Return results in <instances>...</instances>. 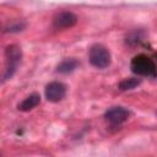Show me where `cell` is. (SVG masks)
<instances>
[{
	"mask_svg": "<svg viewBox=\"0 0 157 157\" xmlns=\"http://www.w3.org/2000/svg\"><path fill=\"white\" fill-rule=\"evenodd\" d=\"M131 71L137 76L157 77V66L155 61L145 54H139L132 58L130 63Z\"/></svg>",
	"mask_w": 157,
	"mask_h": 157,
	"instance_id": "cell-1",
	"label": "cell"
},
{
	"mask_svg": "<svg viewBox=\"0 0 157 157\" xmlns=\"http://www.w3.org/2000/svg\"><path fill=\"white\" fill-rule=\"evenodd\" d=\"M5 58H6V66H5V71L2 75V82H5L6 80H10L15 75L22 60V52L20 47L15 44L7 45L5 49Z\"/></svg>",
	"mask_w": 157,
	"mask_h": 157,
	"instance_id": "cell-2",
	"label": "cell"
},
{
	"mask_svg": "<svg viewBox=\"0 0 157 157\" xmlns=\"http://www.w3.org/2000/svg\"><path fill=\"white\" fill-rule=\"evenodd\" d=\"M88 59L91 65L97 69H105L110 64V53L109 50L101 44H94L88 52Z\"/></svg>",
	"mask_w": 157,
	"mask_h": 157,
	"instance_id": "cell-3",
	"label": "cell"
},
{
	"mask_svg": "<svg viewBox=\"0 0 157 157\" xmlns=\"http://www.w3.org/2000/svg\"><path fill=\"white\" fill-rule=\"evenodd\" d=\"M66 94V86L60 81H53L45 87V98L49 102L56 103L61 101Z\"/></svg>",
	"mask_w": 157,
	"mask_h": 157,
	"instance_id": "cell-4",
	"label": "cell"
},
{
	"mask_svg": "<svg viewBox=\"0 0 157 157\" xmlns=\"http://www.w3.org/2000/svg\"><path fill=\"white\" fill-rule=\"evenodd\" d=\"M77 23V16L71 11H61L53 18V26L56 29L71 28Z\"/></svg>",
	"mask_w": 157,
	"mask_h": 157,
	"instance_id": "cell-5",
	"label": "cell"
},
{
	"mask_svg": "<svg viewBox=\"0 0 157 157\" xmlns=\"http://www.w3.org/2000/svg\"><path fill=\"white\" fill-rule=\"evenodd\" d=\"M129 115H130V113L126 108H124V107H112L105 112L104 118H105L107 121H109L113 125H120V124H123L124 121L128 120Z\"/></svg>",
	"mask_w": 157,
	"mask_h": 157,
	"instance_id": "cell-6",
	"label": "cell"
},
{
	"mask_svg": "<svg viewBox=\"0 0 157 157\" xmlns=\"http://www.w3.org/2000/svg\"><path fill=\"white\" fill-rule=\"evenodd\" d=\"M39 103H40V96H39L38 93H32V94H29L28 97H26V98L17 105V108H18V110H21V112H29V110H32L33 108H36Z\"/></svg>",
	"mask_w": 157,
	"mask_h": 157,
	"instance_id": "cell-7",
	"label": "cell"
},
{
	"mask_svg": "<svg viewBox=\"0 0 157 157\" xmlns=\"http://www.w3.org/2000/svg\"><path fill=\"white\" fill-rule=\"evenodd\" d=\"M78 66V61L76 59H65L58 65V72L60 74H70Z\"/></svg>",
	"mask_w": 157,
	"mask_h": 157,
	"instance_id": "cell-8",
	"label": "cell"
},
{
	"mask_svg": "<svg viewBox=\"0 0 157 157\" xmlns=\"http://www.w3.org/2000/svg\"><path fill=\"white\" fill-rule=\"evenodd\" d=\"M137 85H140V80L131 77V78H125V80H123V81L119 83V88H120L121 91H129V90L135 88Z\"/></svg>",
	"mask_w": 157,
	"mask_h": 157,
	"instance_id": "cell-9",
	"label": "cell"
},
{
	"mask_svg": "<svg viewBox=\"0 0 157 157\" xmlns=\"http://www.w3.org/2000/svg\"><path fill=\"white\" fill-rule=\"evenodd\" d=\"M142 38H144L142 33H141L140 31H139V32L135 31V32H131V33L126 37V43L130 44V45H136V44H140L141 40H144Z\"/></svg>",
	"mask_w": 157,
	"mask_h": 157,
	"instance_id": "cell-10",
	"label": "cell"
},
{
	"mask_svg": "<svg viewBox=\"0 0 157 157\" xmlns=\"http://www.w3.org/2000/svg\"><path fill=\"white\" fill-rule=\"evenodd\" d=\"M25 27H26V22H23V21H16V22H12V23H10L9 26H6V27L4 28V32H10V33L20 32V31H22Z\"/></svg>",
	"mask_w": 157,
	"mask_h": 157,
	"instance_id": "cell-11",
	"label": "cell"
}]
</instances>
